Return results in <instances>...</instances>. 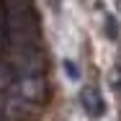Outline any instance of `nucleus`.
I'll list each match as a JSON object with an SVG mask.
<instances>
[{
  "mask_svg": "<svg viewBox=\"0 0 121 121\" xmlns=\"http://www.w3.org/2000/svg\"><path fill=\"white\" fill-rule=\"evenodd\" d=\"M5 93L13 95L16 100H21L26 108L36 111V108H41V106L49 100V85H47V77H44V75H36V72H16L10 88H8Z\"/></svg>",
  "mask_w": 121,
  "mask_h": 121,
  "instance_id": "nucleus-1",
  "label": "nucleus"
},
{
  "mask_svg": "<svg viewBox=\"0 0 121 121\" xmlns=\"http://www.w3.org/2000/svg\"><path fill=\"white\" fill-rule=\"evenodd\" d=\"M80 103H82V108L90 113V116H103V111H106V103H103V98H100V93L98 90H93V88H85L82 93H80Z\"/></svg>",
  "mask_w": 121,
  "mask_h": 121,
  "instance_id": "nucleus-2",
  "label": "nucleus"
},
{
  "mask_svg": "<svg viewBox=\"0 0 121 121\" xmlns=\"http://www.w3.org/2000/svg\"><path fill=\"white\" fill-rule=\"evenodd\" d=\"M65 70H67V77H70V80H77V77H80V70H77V65H72L70 59H65Z\"/></svg>",
  "mask_w": 121,
  "mask_h": 121,
  "instance_id": "nucleus-3",
  "label": "nucleus"
},
{
  "mask_svg": "<svg viewBox=\"0 0 121 121\" xmlns=\"http://www.w3.org/2000/svg\"><path fill=\"white\" fill-rule=\"evenodd\" d=\"M111 85H113V90L121 93V67H116V70L111 72Z\"/></svg>",
  "mask_w": 121,
  "mask_h": 121,
  "instance_id": "nucleus-4",
  "label": "nucleus"
},
{
  "mask_svg": "<svg viewBox=\"0 0 121 121\" xmlns=\"http://www.w3.org/2000/svg\"><path fill=\"white\" fill-rule=\"evenodd\" d=\"M49 3H54V8H57V5H59V0H49Z\"/></svg>",
  "mask_w": 121,
  "mask_h": 121,
  "instance_id": "nucleus-5",
  "label": "nucleus"
},
{
  "mask_svg": "<svg viewBox=\"0 0 121 121\" xmlns=\"http://www.w3.org/2000/svg\"><path fill=\"white\" fill-rule=\"evenodd\" d=\"M0 121H3V113H0Z\"/></svg>",
  "mask_w": 121,
  "mask_h": 121,
  "instance_id": "nucleus-6",
  "label": "nucleus"
}]
</instances>
